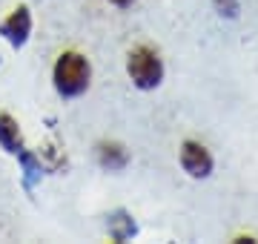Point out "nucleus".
Instances as JSON below:
<instances>
[{"label":"nucleus","mask_w":258,"mask_h":244,"mask_svg":"<svg viewBox=\"0 0 258 244\" xmlns=\"http://www.w3.org/2000/svg\"><path fill=\"white\" fill-rule=\"evenodd\" d=\"M89 81H92V64L86 60V55L75 52V49H66L57 55L55 66H52V84L63 101L81 98L89 89Z\"/></svg>","instance_id":"f257e3e1"},{"label":"nucleus","mask_w":258,"mask_h":244,"mask_svg":"<svg viewBox=\"0 0 258 244\" xmlns=\"http://www.w3.org/2000/svg\"><path fill=\"white\" fill-rule=\"evenodd\" d=\"M106 230H109L112 241L123 244V241H132L138 235V221L126 210H112L109 216H106Z\"/></svg>","instance_id":"39448f33"},{"label":"nucleus","mask_w":258,"mask_h":244,"mask_svg":"<svg viewBox=\"0 0 258 244\" xmlns=\"http://www.w3.org/2000/svg\"><path fill=\"white\" fill-rule=\"evenodd\" d=\"M95 152H98V164H101L103 169H109V172H118V169H123L129 164L126 147L118 144V141H101Z\"/></svg>","instance_id":"0eeeda50"},{"label":"nucleus","mask_w":258,"mask_h":244,"mask_svg":"<svg viewBox=\"0 0 258 244\" xmlns=\"http://www.w3.org/2000/svg\"><path fill=\"white\" fill-rule=\"evenodd\" d=\"M181 167L189 178H210L212 175V167H215V161H212L210 150L198 141H184L181 144Z\"/></svg>","instance_id":"20e7f679"},{"label":"nucleus","mask_w":258,"mask_h":244,"mask_svg":"<svg viewBox=\"0 0 258 244\" xmlns=\"http://www.w3.org/2000/svg\"><path fill=\"white\" fill-rule=\"evenodd\" d=\"M18 164H20V172H23V190H26V193H32V190L40 184V178H43L46 167H43L40 155H35V152L26 150V147L18 152Z\"/></svg>","instance_id":"423d86ee"},{"label":"nucleus","mask_w":258,"mask_h":244,"mask_svg":"<svg viewBox=\"0 0 258 244\" xmlns=\"http://www.w3.org/2000/svg\"><path fill=\"white\" fill-rule=\"evenodd\" d=\"M109 3H112V6H118V9H129L135 0H109Z\"/></svg>","instance_id":"9d476101"},{"label":"nucleus","mask_w":258,"mask_h":244,"mask_svg":"<svg viewBox=\"0 0 258 244\" xmlns=\"http://www.w3.org/2000/svg\"><path fill=\"white\" fill-rule=\"evenodd\" d=\"M212 6H215V12H218L221 18L235 20L238 12H241V0H212Z\"/></svg>","instance_id":"1a4fd4ad"},{"label":"nucleus","mask_w":258,"mask_h":244,"mask_svg":"<svg viewBox=\"0 0 258 244\" xmlns=\"http://www.w3.org/2000/svg\"><path fill=\"white\" fill-rule=\"evenodd\" d=\"M0 38L6 40L12 49H23L32 38V12L26 3H20L3 18L0 23Z\"/></svg>","instance_id":"7ed1b4c3"},{"label":"nucleus","mask_w":258,"mask_h":244,"mask_svg":"<svg viewBox=\"0 0 258 244\" xmlns=\"http://www.w3.org/2000/svg\"><path fill=\"white\" fill-rule=\"evenodd\" d=\"M0 147L9 152V155H18L23 150V135H20V124L12 118L9 112H0Z\"/></svg>","instance_id":"6e6552de"},{"label":"nucleus","mask_w":258,"mask_h":244,"mask_svg":"<svg viewBox=\"0 0 258 244\" xmlns=\"http://www.w3.org/2000/svg\"><path fill=\"white\" fill-rule=\"evenodd\" d=\"M126 72L138 89L149 92L164 81V60L152 46H135L126 55Z\"/></svg>","instance_id":"f03ea898"}]
</instances>
